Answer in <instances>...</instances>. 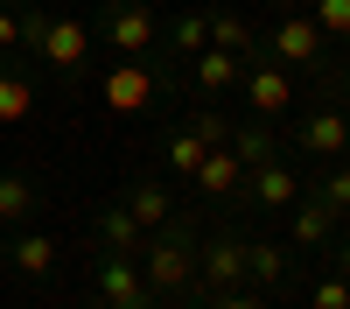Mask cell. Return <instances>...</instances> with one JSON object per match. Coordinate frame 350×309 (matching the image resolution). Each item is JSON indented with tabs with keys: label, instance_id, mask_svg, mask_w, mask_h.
Returning a JSON list of instances; mask_svg holds the SVG:
<instances>
[{
	"label": "cell",
	"instance_id": "cell-22",
	"mask_svg": "<svg viewBox=\"0 0 350 309\" xmlns=\"http://www.w3.org/2000/svg\"><path fill=\"white\" fill-rule=\"evenodd\" d=\"M308 190H315V197H323V204L350 225V155H343V162H323V176H315Z\"/></svg>",
	"mask_w": 350,
	"mask_h": 309
},
{
	"label": "cell",
	"instance_id": "cell-21",
	"mask_svg": "<svg viewBox=\"0 0 350 309\" xmlns=\"http://www.w3.org/2000/svg\"><path fill=\"white\" fill-rule=\"evenodd\" d=\"M36 204H42V190L8 169V176H0V225H28V218H36Z\"/></svg>",
	"mask_w": 350,
	"mask_h": 309
},
{
	"label": "cell",
	"instance_id": "cell-26",
	"mask_svg": "<svg viewBox=\"0 0 350 309\" xmlns=\"http://www.w3.org/2000/svg\"><path fill=\"white\" fill-rule=\"evenodd\" d=\"M308 309H350V274H323L308 288Z\"/></svg>",
	"mask_w": 350,
	"mask_h": 309
},
{
	"label": "cell",
	"instance_id": "cell-20",
	"mask_svg": "<svg viewBox=\"0 0 350 309\" xmlns=\"http://www.w3.org/2000/svg\"><path fill=\"white\" fill-rule=\"evenodd\" d=\"M126 211L140 218V232H154V225H168V218H175V204H168V190H161L154 176H140V183L126 190Z\"/></svg>",
	"mask_w": 350,
	"mask_h": 309
},
{
	"label": "cell",
	"instance_id": "cell-4",
	"mask_svg": "<svg viewBox=\"0 0 350 309\" xmlns=\"http://www.w3.org/2000/svg\"><path fill=\"white\" fill-rule=\"evenodd\" d=\"M323 42H329V36L315 28V14L295 8V14H280V21H273V36L259 42V56H273L280 71H315V64H323Z\"/></svg>",
	"mask_w": 350,
	"mask_h": 309
},
{
	"label": "cell",
	"instance_id": "cell-8",
	"mask_svg": "<svg viewBox=\"0 0 350 309\" xmlns=\"http://www.w3.org/2000/svg\"><path fill=\"white\" fill-rule=\"evenodd\" d=\"M308 183L295 176V169H287L280 155L273 162H259V169H245V183H239V204H252V211H267V218H280L287 204H295Z\"/></svg>",
	"mask_w": 350,
	"mask_h": 309
},
{
	"label": "cell",
	"instance_id": "cell-17",
	"mask_svg": "<svg viewBox=\"0 0 350 309\" xmlns=\"http://www.w3.org/2000/svg\"><path fill=\"white\" fill-rule=\"evenodd\" d=\"M224 148L239 155L245 169H259V162H273V155H280V140H273V127H267V120H252V127H239V120H231V134H224Z\"/></svg>",
	"mask_w": 350,
	"mask_h": 309
},
{
	"label": "cell",
	"instance_id": "cell-2",
	"mask_svg": "<svg viewBox=\"0 0 350 309\" xmlns=\"http://www.w3.org/2000/svg\"><path fill=\"white\" fill-rule=\"evenodd\" d=\"M92 21L84 14H42V28H36V42H28V56H36L42 71H56V77H84L92 71Z\"/></svg>",
	"mask_w": 350,
	"mask_h": 309
},
{
	"label": "cell",
	"instance_id": "cell-29",
	"mask_svg": "<svg viewBox=\"0 0 350 309\" xmlns=\"http://www.w3.org/2000/svg\"><path fill=\"white\" fill-rule=\"evenodd\" d=\"M0 49H21V8H0Z\"/></svg>",
	"mask_w": 350,
	"mask_h": 309
},
{
	"label": "cell",
	"instance_id": "cell-18",
	"mask_svg": "<svg viewBox=\"0 0 350 309\" xmlns=\"http://www.w3.org/2000/svg\"><path fill=\"white\" fill-rule=\"evenodd\" d=\"M211 49H231V56H259V36L245 28V14H231V8H211Z\"/></svg>",
	"mask_w": 350,
	"mask_h": 309
},
{
	"label": "cell",
	"instance_id": "cell-6",
	"mask_svg": "<svg viewBox=\"0 0 350 309\" xmlns=\"http://www.w3.org/2000/svg\"><path fill=\"white\" fill-rule=\"evenodd\" d=\"M239 92L252 106V120H280V112L295 106V71H280L273 56H252L245 77H239Z\"/></svg>",
	"mask_w": 350,
	"mask_h": 309
},
{
	"label": "cell",
	"instance_id": "cell-3",
	"mask_svg": "<svg viewBox=\"0 0 350 309\" xmlns=\"http://www.w3.org/2000/svg\"><path fill=\"white\" fill-rule=\"evenodd\" d=\"M161 71L148 64V56H120L112 71H98V106L105 112H120V120H133V112H148L154 99H161Z\"/></svg>",
	"mask_w": 350,
	"mask_h": 309
},
{
	"label": "cell",
	"instance_id": "cell-5",
	"mask_svg": "<svg viewBox=\"0 0 350 309\" xmlns=\"http://www.w3.org/2000/svg\"><path fill=\"white\" fill-rule=\"evenodd\" d=\"M98 36L120 49V56H148V49L161 42V21H154V8H148V0H112V8H105V21H98Z\"/></svg>",
	"mask_w": 350,
	"mask_h": 309
},
{
	"label": "cell",
	"instance_id": "cell-7",
	"mask_svg": "<svg viewBox=\"0 0 350 309\" xmlns=\"http://www.w3.org/2000/svg\"><path fill=\"white\" fill-rule=\"evenodd\" d=\"M239 281H245V232L196 239V295L203 288H239Z\"/></svg>",
	"mask_w": 350,
	"mask_h": 309
},
{
	"label": "cell",
	"instance_id": "cell-19",
	"mask_svg": "<svg viewBox=\"0 0 350 309\" xmlns=\"http://www.w3.org/2000/svg\"><path fill=\"white\" fill-rule=\"evenodd\" d=\"M28 112H36V77L14 64V71H0V127H21Z\"/></svg>",
	"mask_w": 350,
	"mask_h": 309
},
{
	"label": "cell",
	"instance_id": "cell-32",
	"mask_svg": "<svg viewBox=\"0 0 350 309\" xmlns=\"http://www.w3.org/2000/svg\"><path fill=\"white\" fill-rule=\"evenodd\" d=\"M343 77H350V71H343Z\"/></svg>",
	"mask_w": 350,
	"mask_h": 309
},
{
	"label": "cell",
	"instance_id": "cell-30",
	"mask_svg": "<svg viewBox=\"0 0 350 309\" xmlns=\"http://www.w3.org/2000/svg\"><path fill=\"white\" fill-rule=\"evenodd\" d=\"M267 8H280V14H295V8H308V0H267Z\"/></svg>",
	"mask_w": 350,
	"mask_h": 309
},
{
	"label": "cell",
	"instance_id": "cell-14",
	"mask_svg": "<svg viewBox=\"0 0 350 309\" xmlns=\"http://www.w3.org/2000/svg\"><path fill=\"white\" fill-rule=\"evenodd\" d=\"M245 281L273 295L280 281H287V246L280 239H245Z\"/></svg>",
	"mask_w": 350,
	"mask_h": 309
},
{
	"label": "cell",
	"instance_id": "cell-16",
	"mask_svg": "<svg viewBox=\"0 0 350 309\" xmlns=\"http://www.w3.org/2000/svg\"><path fill=\"white\" fill-rule=\"evenodd\" d=\"M8 260H14V274L42 281V274L56 267V239H42V232H21V225H14V239H8Z\"/></svg>",
	"mask_w": 350,
	"mask_h": 309
},
{
	"label": "cell",
	"instance_id": "cell-23",
	"mask_svg": "<svg viewBox=\"0 0 350 309\" xmlns=\"http://www.w3.org/2000/svg\"><path fill=\"white\" fill-rule=\"evenodd\" d=\"M168 42L183 49V56H196L203 42H211V14H203V8H189V14H175V21H168Z\"/></svg>",
	"mask_w": 350,
	"mask_h": 309
},
{
	"label": "cell",
	"instance_id": "cell-13",
	"mask_svg": "<svg viewBox=\"0 0 350 309\" xmlns=\"http://www.w3.org/2000/svg\"><path fill=\"white\" fill-rule=\"evenodd\" d=\"M203 197H239V183H245V162L231 155V148H203V162H196V176H189Z\"/></svg>",
	"mask_w": 350,
	"mask_h": 309
},
{
	"label": "cell",
	"instance_id": "cell-24",
	"mask_svg": "<svg viewBox=\"0 0 350 309\" xmlns=\"http://www.w3.org/2000/svg\"><path fill=\"white\" fill-rule=\"evenodd\" d=\"M196 309H267V288H252V281H239V288H203Z\"/></svg>",
	"mask_w": 350,
	"mask_h": 309
},
{
	"label": "cell",
	"instance_id": "cell-11",
	"mask_svg": "<svg viewBox=\"0 0 350 309\" xmlns=\"http://www.w3.org/2000/svg\"><path fill=\"white\" fill-rule=\"evenodd\" d=\"M98 309H126V302H154L148 281H140V260H126V253H105L98 260Z\"/></svg>",
	"mask_w": 350,
	"mask_h": 309
},
{
	"label": "cell",
	"instance_id": "cell-12",
	"mask_svg": "<svg viewBox=\"0 0 350 309\" xmlns=\"http://www.w3.org/2000/svg\"><path fill=\"white\" fill-rule=\"evenodd\" d=\"M189 77H196V92H203V99H224V92H239L245 56H231V49H211V42H203V49L189 56Z\"/></svg>",
	"mask_w": 350,
	"mask_h": 309
},
{
	"label": "cell",
	"instance_id": "cell-27",
	"mask_svg": "<svg viewBox=\"0 0 350 309\" xmlns=\"http://www.w3.org/2000/svg\"><path fill=\"white\" fill-rule=\"evenodd\" d=\"M315 28L323 36H350V0H315Z\"/></svg>",
	"mask_w": 350,
	"mask_h": 309
},
{
	"label": "cell",
	"instance_id": "cell-25",
	"mask_svg": "<svg viewBox=\"0 0 350 309\" xmlns=\"http://www.w3.org/2000/svg\"><path fill=\"white\" fill-rule=\"evenodd\" d=\"M203 148H211V140H203L196 127H175V140H168V169H175V176H196Z\"/></svg>",
	"mask_w": 350,
	"mask_h": 309
},
{
	"label": "cell",
	"instance_id": "cell-10",
	"mask_svg": "<svg viewBox=\"0 0 350 309\" xmlns=\"http://www.w3.org/2000/svg\"><path fill=\"white\" fill-rule=\"evenodd\" d=\"M280 218H287V246H308V253H323V246L343 232V218H336V211H329L315 190H301V197H295V204H287Z\"/></svg>",
	"mask_w": 350,
	"mask_h": 309
},
{
	"label": "cell",
	"instance_id": "cell-28",
	"mask_svg": "<svg viewBox=\"0 0 350 309\" xmlns=\"http://www.w3.org/2000/svg\"><path fill=\"white\" fill-rule=\"evenodd\" d=\"M189 127L211 140V148H224V134H231V120H224V112H211V106H203V112H189Z\"/></svg>",
	"mask_w": 350,
	"mask_h": 309
},
{
	"label": "cell",
	"instance_id": "cell-1",
	"mask_svg": "<svg viewBox=\"0 0 350 309\" xmlns=\"http://www.w3.org/2000/svg\"><path fill=\"white\" fill-rule=\"evenodd\" d=\"M140 281H148V295H189L196 288V225L168 218L148 232V246H140Z\"/></svg>",
	"mask_w": 350,
	"mask_h": 309
},
{
	"label": "cell",
	"instance_id": "cell-31",
	"mask_svg": "<svg viewBox=\"0 0 350 309\" xmlns=\"http://www.w3.org/2000/svg\"><path fill=\"white\" fill-rule=\"evenodd\" d=\"M126 309H154V302H126Z\"/></svg>",
	"mask_w": 350,
	"mask_h": 309
},
{
	"label": "cell",
	"instance_id": "cell-15",
	"mask_svg": "<svg viewBox=\"0 0 350 309\" xmlns=\"http://www.w3.org/2000/svg\"><path fill=\"white\" fill-rule=\"evenodd\" d=\"M98 246H105V253H126V260H140L148 232H140V218H133L126 204H112V211H98Z\"/></svg>",
	"mask_w": 350,
	"mask_h": 309
},
{
	"label": "cell",
	"instance_id": "cell-9",
	"mask_svg": "<svg viewBox=\"0 0 350 309\" xmlns=\"http://www.w3.org/2000/svg\"><path fill=\"white\" fill-rule=\"evenodd\" d=\"M295 148H301V155H315V162H343V155H350V112L323 99V106H315L308 120L295 127Z\"/></svg>",
	"mask_w": 350,
	"mask_h": 309
}]
</instances>
